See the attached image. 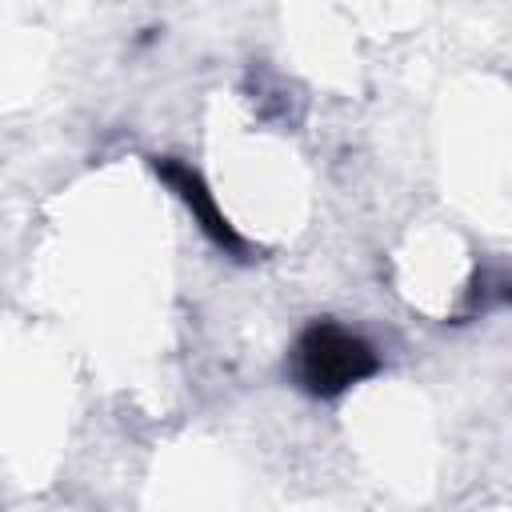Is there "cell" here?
<instances>
[{"label":"cell","mask_w":512,"mask_h":512,"mask_svg":"<svg viewBox=\"0 0 512 512\" xmlns=\"http://www.w3.org/2000/svg\"><path fill=\"white\" fill-rule=\"evenodd\" d=\"M288 372L300 392H308L316 400H332V396L356 388L360 380L376 376L380 356L364 336L348 332L344 324L312 320L300 328V336L288 352Z\"/></svg>","instance_id":"cell-1"},{"label":"cell","mask_w":512,"mask_h":512,"mask_svg":"<svg viewBox=\"0 0 512 512\" xmlns=\"http://www.w3.org/2000/svg\"><path fill=\"white\" fill-rule=\"evenodd\" d=\"M152 172L176 192V200L192 212V220L200 224V232H204L224 256H232V260H252V256H256L252 244L228 224V216L220 212L212 188L204 184V176H200L192 164H184V160H176V156H152Z\"/></svg>","instance_id":"cell-2"}]
</instances>
